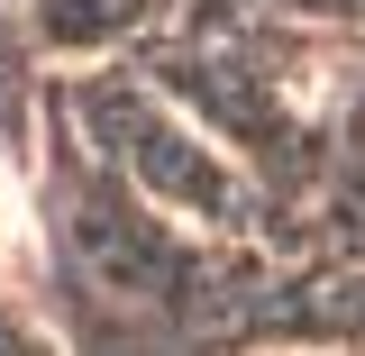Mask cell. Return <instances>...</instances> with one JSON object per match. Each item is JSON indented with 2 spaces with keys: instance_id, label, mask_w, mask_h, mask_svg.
Segmentation results:
<instances>
[{
  "instance_id": "1",
  "label": "cell",
  "mask_w": 365,
  "mask_h": 356,
  "mask_svg": "<svg viewBox=\"0 0 365 356\" xmlns=\"http://www.w3.org/2000/svg\"><path fill=\"white\" fill-rule=\"evenodd\" d=\"M0 238H9V192H0Z\"/></svg>"
}]
</instances>
